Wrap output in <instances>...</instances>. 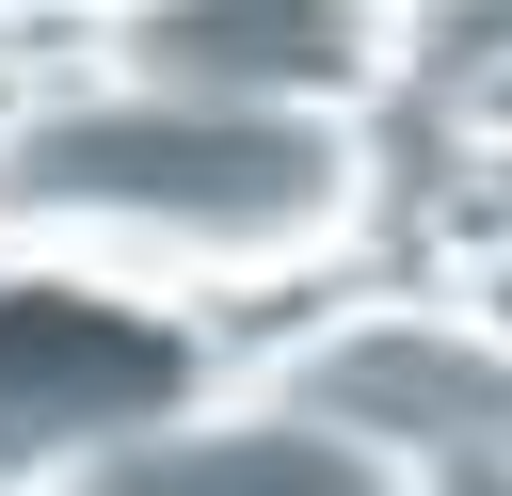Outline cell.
I'll use <instances>...</instances> for the list:
<instances>
[{"instance_id":"5b68a950","label":"cell","mask_w":512,"mask_h":496,"mask_svg":"<svg viewBox=\"0 0 512 496\" xmlns=\"http://www.w3.org/2000/svg\"><path fill=\"white\" fill-rule=\"evenodd\" d=\"M64 16H96V32H112L128 0H0V32H64Z\"/></svg>"},{"instance_id":"3957f363","label":"cell","mask_w":512,"mask_h":496,"mask_svg":"<svg viewBox=\"0 0 512 496\" xmlns=\"http://www.w3.org/2000/svg\"><path fill=\"white\" fill-rule=\"evenodd\" d=\"M400 16L416 0H128L112 64L176 80V96H240V112H368L400 80Z\"/></svg>"},{"instance_id":"7a4b0ae2","label":"cell","mask_w":512,"mask_h":496,"mask_svg":"<svg viewBox=\"0 0 512 496\" xmlns=\"http://www.w3.org/2000/svg\"><path fill=\"white\" fill-rule=\"evenodd\" d=\"M16 496H432V464L320 384H240V400H144L48 448Z\"/></svg>"},{"instance_id":"8992f818","label":"cell","mask_w":512,"mask_h":496,"mask_svg":"<svg viewBox=\"0 0 512 496\" xmlns=\"http://www.w3.org/2000/svg\"><path fill=\"white\" fill-rule=\"evenodd\" d=\"M480 128H512V64H496V80H480Z\"/></svg>"},{"instance_id":"6da1fadb","label":"cell","mask_w":512,"mask_h":496,"mask_svg":"<svg viewBox=\"0 0 512 496\" xmlns=\"http://www.w3.org/2000/svg\"><path fill=\"white\" fill-rule=\"evenodd\" d=\"M352 240H368V128L336 112H240L128 64L0 96V272L112 304H224L304 288Z\"/></svg>"},{"instance_id":"277c9868","label":"cell","mask_w":512,"mask_h":496,"mask_svg":"<svg viewBox=\"0 0 512 496\" xmlns=\"http://www.w3.org/2000/svg\"><path fill=\"white\" fill-rule=\"evenodd\" d=\"M464 320H480V336L512 352V240H496V256H464Z\"/></svg>"}]
</instances>
